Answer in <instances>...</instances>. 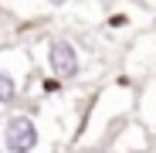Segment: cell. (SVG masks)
I'll return each instance as SVG.
<instances>
[{
  "instance_id": "obj_1",
  "label": "cell",
  "mask_w": 156,
  "mask_h": 153,
  "mask_svg": "<svg viewBox=\"0 0 156 153\" xmlns=\"http://www.w3.org/2000/svg\"><path fill=\"white\" fill-rule=\"evenodd\" d=\"M136 95L139 82L129 75H115L105 85H98L95 95L85 102L82 119H78V133L71 136V150H98L112 140V133L136 112Z\"/></svg>"
},
{
  "instance_id": "obj_2",
  "label": "cell",
  "mask_w": 156,
  "mask_h": 153,
  "mask_svg": "<svg viewBox=\"0 0 156 153\" xmlns=\"http://www.w3.org/2000/svg\"><path fill=\"white\" fill-rule=\"evenodd\" d=\"M31 55L41 75H51L61 85H82L92 82V61L85 55V48L78 44L71 34H41L31 44Z\"/></svg>"
},
{
  "instance_id": "obj_3",
  "label": "cell",
  "mask_w": 156,
  "mask_h": 153,
  "mask_svg": "<svg viewBox=\"0 0 156 153\" xmlns=\"http://www.w3.org/2000/svg\"><path fill=\"white\" fill-rule=\"evenodd\" d=\"M58 133L41 106H17L0 116V153H55Z\"/></svg>"
},
{
  "instance_id": "obj_4",
  "label": "cell",
  "mask_w": 156,
  "mask_h": 153,
  "mask_svg": "<svg viewBox=\"0 0 156 153\" xmlns=\"http://www.w3.org/2000/svg\"><path fill=\"white\" fill-rule=\"evenodd\" d=\"M37 75L31 44H4L0 48V116L24 106Z\"/></svg>"
},
{
  "instance_id": "obj_5",
  "label": "cell",
  "mask_w": 156,
  "mask_h": 153,
  "mask_svg": "<svg viewBox=\"0 0 156 153\" xmlns=\"http://www.w3.org/2000/svg\"><path fill=\"white\" fill-rule=\"evenodd\" d=\"M122 75H129V78L139 82V85L156 75V34L153 31L133 38V44L126 48V55H122Z\"/></svg>"
},
{
  "instance_id": "obj_6",
  "label": "cell",
  "mask_w": 156,
  "mask_h": 153,
  "mask_svg": "<svg viewBox=\"0 0 156 153\" xmlns=\"http://www.w3.org/2000/svg\"><path fill=\"white\" fill-rule=\"evenodd\" d=\"M153 146H156V140L139 119H126L105 143L109 153H153Z\"/></svg>"
},
{
  "instance_id": "obj_7",
  "label": "cell",
  "mask_w": 156,
  "mask_h": 153,
  "mask_svg": "<svg viewBox=\"0 0 156 153\" xmlns=\"http://www.w3.org/2000/svg\"><path fill=\"white\" fill-rule=\"evenodd\" d=\"M136 119L146 126V129L153 133V140H156V75L139 85V95H136Z\"/></svg>"
},
{
  "instance_id": "obj_8",
  "label": "cell",
  "mask_w": 156,
  "mask_h": 153,
  "mask_svg": "<svg viewBox=\"0 0 156 153\" xmlns=\"http://www.w3.org/2000/svg\"><path fill=\"white\" fill-rule=\"evenodd\" d=\"M133 10H112L109 17H105V27L109 31H129V27H133Z\"/></svg>"
},
{
  "instance_id": "obj_9",
  "label": "cell",
  "mask_w": 156,
  "mask_h": 153,
  "mask_svg": "<svg viewBox=\"0 0 156 153\" xmlns=\"http://www.w3.org/2000/svg\"><path fill=\"white\" fill-rule=\"evenodd\" d=\"M44 7H51V10H65V7H71L75 0H41Z\"/></svg>"
},
{
  "instance_id": "obj_10",
  "label": "cell",
  "mask_w": 156,
  "mask_h": 153,
  "mask_svg": "<svg viewBox=\"0 0 156 153\" xmlns=\"http://www.w3.org/2000/svg\"><path fill=\"white\" fill-rule=\"evenodd\" d=\"M4 44H10V41H7V34H4V31H0V48H4Z\"/></svg>"
},
{
  "instance_id": "obj_11",
  "label": "cell",
  "mask_w": 156,
  "mask_h": 153,
  "mask_svg": "<svg viewBox=\"0 0 156 153\" xmlns=\"http://www.w3.org/2000/svg\"><path fill=\"white\" fill-rule=\"evenodd\" d=\"M88 153H102V150H88Z\"/></svg>"
},
{
  "instance_id": "obj_12",
  "label": "cell",
  "mask_w": 156,
  "mask_h": 153,
  "mask_svg": "<svg viewBox=\"0 0 156 153\" xmlns=\"http://www.w3.org/2000/svg\"><path fill=\"white\" fill-rule=\"evenodd\" d=\"M153 153H156V146H153Z\"/></svg>"
}]
</instances>
